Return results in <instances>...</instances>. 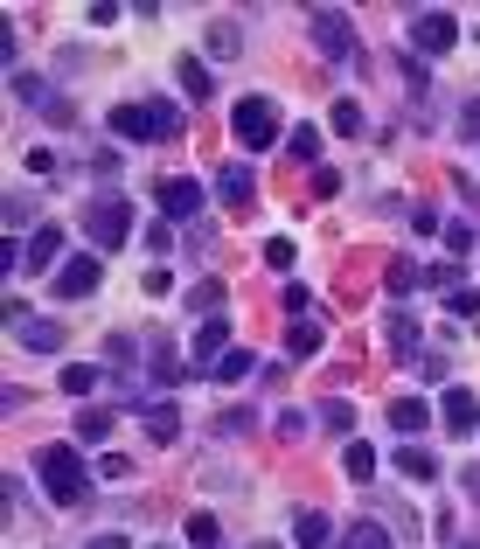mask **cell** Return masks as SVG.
<instances>
[{"label": "cell", "mask_w": 480, "mask_h": 549, "mask_svg": "<svg viewBox=\"0 0 480 549\" xmlns=\"http://www.w3.org/2000/svg\"><path fill=\"white\" fill-rule=\"evenodd\" d=\"M341 549H355V543H341Z\"/></svg>", "instance_id": "47"}, {"label": "cell", "mask_w": 480, "mask_h": 549, "mask_svg": "<svg viewBox=\"0 0 480 549\" xmlns=\"http://www.w3.org/2000/svg\"><path fill=\"white\" fill-rule=\"evenodd\" d=\"M307 35H314V49L327 63H348V56H355V21H348L341 7H314V14H307Z\"/></svg>", "instance_id": "5"}, {"label": "cell", "mask_w": 480, "mask_h": 549, "mask_svg": "<svg viewBox=\"0 0 480 549\" xmlns=\"http://www.w3.org/2000/svg\"><path fill=\"white\" fill-rule=\"evenodd\" d=\"M28 174H56V153L49 146H28Z\"/></svg>", "instance_id": "42"}, {"label": "cell", "mask_w": 480, "mask_h": 549, "mask_svg": "<svg viewBox=\"0 0 480 549\" xmlns=\"http://www.w3.org/2000/svg\"><path fill=\"white\" fill-rule=\"evenodd\" d=\"M446 251L467 258V251H474V223H446Z\"/></svg>", "instance_id": "37"}, {"label": "cell", "mask_w": 480, "mask_h": 549, "mask_svg": "<svg viewBox=\"0 0 480 549\" xmlns=\"http://www.w3.org/2000/svg\"><path fill=\"white\" fill-rule=\"evenodd\" d=\"M188 355H195V383H202V376L230 355V320H223V313H216V320H202V327L188 334Z\"/></svg>", "instance_id": "10"}, {"label": "cell", "mask_w": 480, "mask_h": 549, "mask_svg": "<svg viewBox=\"0 0 480 549\" xmlns=\"http://www.w3.org/2000/svg\"><path fill=\"white\" fill-rule=\"evenodd\" d=\"M188 543L216 549V543H223V522H216V515H188Z\"/></svg>", "instance_id": "30"}, {"label": "cell", "mask_w": 480, "mask_h": 549, "mask_svg": "<svg viewBox=\"0 0 480 549\" xmlns=\"http://www.w3.org/2000/svg\"><path fill=\"white\" fill-rule=\"evenodd\" d=\"M251 369H258V362H251V348H230V355H223V362H216L209 376H216V383H244Z\"/></svg>", "instance_id": "27"}, {"label": "cell", "mask_w": 480, "mask_h": 549, "mask_svg": "<svg viewBox=\"0 0 480 549\" xmlns=\"http://www.w3.org/2000/svg\"><path fill=\"white\" fill-rule=\"evenodd\" d=\"M98 473H105V480H126V473H133V459H126V452H105V459H98Z\"/></svg>", "instance_id": "41"}, {"label": "cell", "mask_w": 480, "mask_h": 549, "mask_svg": "<svg viewBox=\"0 0 480 549\" xmlns=\"http://www.w3.org/2000/svg\"><path fill=\"white\" fill-rule=\"evenodd\" d=\"M174 77H181V91H188V98H209V91H216L209 63H195V56H181V63H174Z\"/></svg>", "instance_id": "23"}, {"label": "cell", "mask_w": 480, "mask_h": 549, "mask_svg": "<svg viewBox=\"0 0 480 549\" xmlns=\"http://www.w3.org/2000/svg\"><path fill=\"white\" fill-rule=\"evenodd\" d=\"M56 383H63V390H70V397H77V404H84V397H91V390H98V383H105V369H98V362H70V369H63V376H56Z\"/></svg>", "instance_id": "21"}, {"label": "cell", "mask_w": 480, "mask_h": 549, "mask_svg": "<svg viewBox=\"0 0 480 549\" xmlns=\"http://www.w3.org/2000/svg\"><path fill=\"white\" fill-rule=\"evenodd\" d=\"M84 230H91L98 251H119V244L133 237V202H126V195H98V202L84 209Z\"/></svg>", "instance_id": "4"}, {"label": "cell", "mask_w": 480, "mask_h": 549, "mask_svg": "<svg viewBox=\"0 0 480 549\" xmlns=\"http://www.w3.org/2000/svg\"><path fill=\"white\" fill-rule=\"evenodd\" d=\"M154 383H167V390H174V383H195V369H181L167 341H154Z\"/></svg>", "instance_id": "24"}, {"label": "cell", "mask_w": 480, "mask_h": 549, "mask_svg": "<svg viewBox=\"0 0 480 549\" xmlns=\"http://www.w3.org/2000/svg\"><path fill=\"white\" fill-rule=\"evenodd\" d=\"M320 424H327V431H355V404H348V397H327V404H320Z\"/></svg>", "instance_id": "32"}, {"label": "cell", "mask_w": 480, "mask_h": 549, "mask_svg": "<svg viewBox=\"0 0 480 549\" xmlns=\"http://www.w3.org/2000/svg\"><path fill=\"white\" fill-rule=\"evenodd\" d=\"M91 167H98V174H105V181H112V174H119V167H126V160H119V146H98V153H91Z\"/></svg>", "instance_id": "40"}, {"label": "cell", "mask_w": 480, "mask_h": 549, "mask_svg": "<svg viewBox=\"0 0 480 549\" xmlns=\"http://www.w3.org/2000/svg\"><path fill=\"white\" fill-rule=\"evenodd\" d=\"M35 473H42V494H49L56 508L91 501V473H84V452H77V445H42V452H35Z\"/></svg>", "instance_id": "1"}, {"label": "cell", "mask_w": 480, "mask_h": 549, "mask_svg": "<svg viewBox=\"0 0 480 549\" xmlns=\"http://www.w3.org/2000/svg\"><path fill=\"white\" fill-rule=\"evenodd\" d=\"M14 341L35 348V355H63V327L56 320H28V327H14Z\"/></svg>", "instance_id": "18"}, {"label": "cell", "mask_w": 480, "mask_h": 549, "mask_svg": "<svg viewBox=\"0 0 480 549\" xmlns=\"http://www.w3.org/2000/svg\"><path fill=\"white\" fill-rule=\"evenodd\" d=\"M460 139H474V146H480V98L460 105Z\"/></svg>", "instance_id": "39"}, {"label": "cell", "mask_w": 480, "mask_h": 549, "mask_svg": "<svg viewBox=\"0 0 480 549\" xmlns=\"http://www.w3.org/2000/svg\"><path fill=\"white\" fill-rule=\"evenodd\" d=\"M293 258H300L293 237H265V265H272V272H293Z\"/></svg>", "instance_id": "33"}, {"label": "cell", "mask_w": 480, "mask_h": 549, "mask_svg": "<svg viewBox=\"0 0 480 549\" xmlns=\"http://www.w3.org/2000/svg\"><path fill=\"white\" fill-rule=\"evenodd\" d=\"M439 417H446V431L474 438V431H480V397L467 390V383H453V390H446V404H439Z\"/></svg>", "instance_id": "11"}, {"label": "cell", "mask_w": 480, "mask_h": 549, "mask_svg": "<svg viewBox=\"0 0 480 549\" xmlns=\"http://www.w3.org/2000/svg\"><path fill=\"white\" fill-rule=\"evenodd\" d=\"M348 543H355V549H390V536H383L376 522H355V529H348Z\"/></svg>", "instance_id": "36"}, {"label": "cell", "mask_w": 480, "mask_h": 549, "mask_svg": "<svg viewBox=\"0 0 480 549\" xmlns=\"http://www.w3.org/2000/svg\"><path fill=\"white\" fill-rule=\"evenodd\" d=\"M181 133V105L167 98H133V105H112V139H174Z\"/></svg>", "instance_id": "2"}, {"label": "cell", "mask_w": 480, "mask_h": 549, "mask_svg": "<svg viewBox=\"0 0 480 549\" xmlns=\"http://www.w3.org/2000/svg\"><path fill=\"white\" fill-rule=\"evenodd\" d=\"M216 195H223L230 209H251V195H258V181H251V167H244V160H230V167L216 174Z\"/></svg>", "instance_id": "12"}, {"label": "cell", "mask_w": 480, "mask_h": 549, "mask_svg": "<svg viewBox=\"0 0 480 549\" xmlns=\"http://www.w3.org/2000/svg\"><path fill=\"white\" fill-rule=\"evenodd\" d=\"M251 549H279V543H251Z\"/></svg>", "instance_id": "45"}, {"label": "cell", "mask_w": 480, "mask_h": 549, "mask_svg": "<svg viewBox=\"0 0 480 549\" xmlns=\"http://www.w3.org/2000/svg\"><path fill=\"white\" fill-rule=\"evenodd\" d=\"M84 549H133V543H126L119 529H105V536H91V543H84Z\"/></svg>", "instance_id": "43"}, {"label": "cell", "mask_w": 480, "mask_h": 549, "mask_svg": "<svg viewBox=\"0 0 480 549\" xmlns=\"http://www.w3.org/2000/svg\"><path fill=\"white\" fill-rule=\"evenodd\" d=\"M230 139L251 146V153H265V146L279 139V105H272V98H237V105H230Z\"/></svg>", "instance_id": "3"}, {"label": "cell", "mask_w": 480, "mask_h": 549, "mask_svg": "<svg viewBox=\"0 0 480 549\" xmlns=\"http://www.w3.org/2000/svg\"><path fill=\"white\" fill-rule=\"evenodd\" d=\"M154 202H160L167 223H188V216H202V181H195V174H167L154 188Z\"/></svg>", "instance_id": "8"}, {"label": "cell", "mask_w": 480, "mask_h": 549, "mask_svg": "<svg viewBox=\"0 0 480 549\" xmlns=\"http://www.w3.org/2000/svg\"><path fill=\"white\" fill-rule=\"evenodd\" d=\"M460 549H480V543H460Z\"/></svg>", "instance_id": "46"}, {"label": "cell", "mask_w": 480, "mask_h": 549, "mask_svg": "<svg viewBox=\"0 0 480 549\" xmlns=\"http://www.w3.org/2000/svg\"><path fill=\"white\" fill-rule=\"evenodd\" d=\"M390 348H397L404 362L418 355V320H411V313H390Z\"/></svg>", "instance_id": "26"}, {"label": "cell", "mask_w": 480, "mask_h": 549, "mask_svg": "<svg viewBox=\"0 0 480 549\" xmlns=\"http://www.w3.org/2000/svg\"><path fill=\"white\" fill-rule=\"evenodd\" d=\"M140 431L160 438V445H174V438H181V411H174V404H140Z\"/></svg>", "instance_id": "16"}, {"label": "cell", "mask_w": 480, "mask_h": 549, "mask_svg": "<svg viewBox=\"0 0 480 549\" xmlns=\"http://www.w3.org/2000/svg\"><path fill=\"white\" fill-rule=\"evenodd\" d=\"M209 56H216V63H230V56H244V28H237L230 14H223V21L209 28Z\"/></svg>", "instance_id": "20"}, {"label": "cell", "mask_w": 480, "mask_h": 549, "mask_svg": "<svg viewBox=\"0 0 480 549\" xmlns=\"http://www.w3.org/2000/svg\"><path fill=\"white\" fill-rule=\"evenodd\" d=\"M105 362H112V369H133V334H112V341H105Z\"/></svg>", "instance_id": "38"}, {"label": "cell", "mask_w": 480, "mask_h": 549, "mask_svg": "<svg viewBox=\"0 0 480 549\" xmlns=\"http://www.w3.org/2000/svg\"><path fill=\"white\" fill-rule=\"evenodd\" d=\"M98 278H105L98 251H77V258H63V265H56L49 292H56V299H84V292H98Z\"/></svg>", "instance_id": "7"}, {"label": "cell", "mask_w": 480, "mask_h": 549, "mask_svg": "<svg viewBox=\"0 0 480 549\" xmlns=\"http://www.w3.org/2000/svg\"><path fill=\"white\" fill-rule=\"evenodd\" d=\"M49 265H63V230H56V223H42V230L28 237V272H49Z\"/></svg>", "instance_id": "15"}, {"label": "cell", "mask_w": 480, "mask_h": 549, "mask_svg": "<svg viewBox=\"0 0 480 549\" xmlns=\"http://www.w3.org/2000/svg\"><path fill=\"white\" fill-rule=\"evenodd\" d=\"M425 424H432V404H425V397H397V404H390V431H404V438H418Z\"/></svg>", "instance_id": "17"}, {"label": "cell", "mask_w": 480, "mask_h": 549, "mask_svg": "<svg viewBox=\"0 0 480 549\" xmlns=\"http://www.w3.org/2000/svg\"><path fill=\"white\" fill-rule=\"evenodd\" d=\"M7 84H14V98H21L28 112H42L49 126H70V98H63V91H49V84H42V77H28V70H14Z\"/></svg>", "instance_id": "6"}, {"label": "cell", "mask_w": 480, "mask_h": 549, "mask_svg": "<svg viewBox=\"0 0 480 549\" xmlns=\"http://www.w3.org/2000/svg\"><path fill=\"white\" fill-rule=\"evenodd\" d=\"M460 487L474 494V508H480V459H474V466H467V473H460Z\"/></svg>", "instance_id": "44"}, {"label": "cell", "mask_w": 480, "mask_h": 549, "mask_svg": "<svg viewBox=\"0 0 480 549\" xmlns=\"http://www.w3.org/2000/svg\"><path fill=\"white\" fill-rule=\"evenodd\" d=\"M418 285H425V265H418V258H390V265H383V292H390V299H411Z\"/></svg>", "instance_id": "13"}, {"label": "cell", "mask_w": 480, "mask_h": 549, "mask_svg": "<svg viewBox=\"0 0 480 549\" xmlns=\"http://www.w3.org/2000/svg\"><path fill=\"white\" fill-rule=\"evenodd\" d=\"M327 536H334V529H327V515H320V508H300V515H293V543H300V549H320Z\"/></svg>", "instance_id": "22"}, {"label": "cell", "mask_w": 480, "mask_h": 549, "mask_svg": "<svg viewBox=\"0 0 480 549\" xmlns=\"http://www.w3.org/2000/svg\"><path fill=\"white\" fill-rule=\"evenodd\" d=\"M397 473L425 487V480H439V452H425V445H397Z\"/></svg>", "instance_id": "19"}, {"label": "cell", "mask_w": 480, "mask_h": 549, "mask_svg": "<svg viewBox=\"0 0 480 549\" xmlns=\"http://www.w3.org/2000/svg\"><path fill=\"white\" fill-rule=\"evenodd\" d=\"M188 306H202V320H216V306H223V285H216V278H202V285L188 292Z\"/></svg>", "instance_id": "34"}, {"label": "cell", "mask_w": 480, "mask_h": 549, "mask_svg": "<svg viewBox=\"0 0 480 549\" xmlns=\"http://www.w3.org/2000/svg\"><path fill=\"white\" fill-rule=\"evenodd\" d=\"M286 153H293V160H320V126H293V133H286Z\"/></svg>", "instance_id": "29"}, {"label": "cell", "mask_w": 480, "mask_h": 549, "mask_svg": "<svg viewBox=\"0 0 480 549\" xmlns=\"http://www.w3.org/2000/svg\"><path fill=\"white\" fill-rule=\"evenodd\" d=\"M327 126H334L341 139H355V133H362V105H334V119H327Z\"/></svg>", "instance_id": "35"}, {"label": "cell", "mask_w": 480, "mask_h": 549, "mask_svg": "<svg viewBox=\"0 0 480 549\" xmlns=\"http://www.w3.org/2000/svg\"><path fill=\"white\" fill-rule=\"evenodd\" d=\"M446 313H453V320H480V292L474 285H453V292H446Z\"/></svg>", "instance_id": "31"}, {"label": "cell", "mask_w": 480, "mask_h": 549, "mask_svg": "<svg viewBox=\"0 0 480 549\" xmlns=\"http://www.w3.org/2000/svg\"><path fill=\"white\" fill-rule=\"evenodd\" d=\"M112 424H119V411H105V404H84V411H77V438L91 445V438H105Z\"/></svg>", "instance_id": "25"}, {"label": "cell", "mask_w": 480, "mask_h": 549, "mask_svg": "<svg viewBox=\"0 0 480 549\" xmlns=\"http://www.w3.org/2000/svg\"><path fill=\"white\" fill-rule=\"evenodd\" d=\"M341 466H348V480H362V487H369V480H376V452H369V445H362V438H355V445H348V452H341Z\"/></svg>", "instance_id": "28"}, {"label": "cell", "mask_w": 480, "mask_h": 549, "mask_svg": "<svg viewBox=\"0 0 480 549\" xmlns=\"http://www.w3.org/2000/svg\"><path fill=\"white\" fill-rule=\"evenodd\" d=\"M411 42H418V56H446V49L460 42V21H453L446 7H425V14L411 21Z\"/></svg>", "instance_id": "9"}, {"label": "cell", "mask_w": 480, "mask_h": 549, "mask_svg": "<svg viewBox=\"0 0 480 549\" xmlns=\"http://www.w3.org/2000/svg\"><path fill=\"white\" fill-rule=\"evenodd\" d=\"M320 348H327L320 313H307V320H293V327H286V355H300V362H307V355H320Z\"/></svg>", "instance_id": "14"}]
</instances>
